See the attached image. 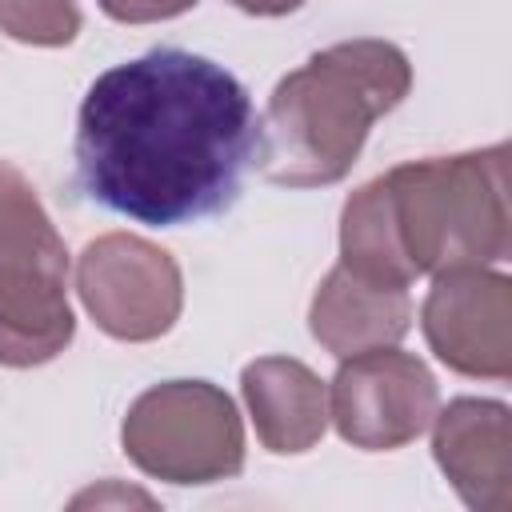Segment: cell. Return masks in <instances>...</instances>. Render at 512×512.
<instances>
[{
  "mask_svg": "<svg viewBox=\"0 0 512 512\" xmlns=\"http://www.w3.org/2000/svg\"><path fill=\"white\" fill-rule=\"evenodd\" d=\"M256 156L244 84L208 56L152 48L100 72L76 116L88 200L152 228L224 212Z\"/></svg>",
  "mask_w": 512,
  "mask_h": 512,
  "instance_id": "1",
  "label": "cell"
},
{
  "mask_svg": "<svg viewBox=\"0 0 512 512\" xmlns=\"http://www.w3.org/2000/svg\"><path fill=\"white\" fill-rule=\"evenodd\" d=\"M412 88L408 56L388 40L332 44L288 72L256 120V168L280 188H324L352 172L368 128Z\"/></svg>",
  "mask_w": 512,
  "mask_h": 512,
  "instance_id": "2",
  "label": "cell"
},
{
  "mask_svg": "<svg viewBox=\"0 0 512 512\" xmlns=\"http://www.w3.org/2000/svg\"><path fill=\"white\" fill-rule=\"evenodd\" d=\"M380 208L412 276L504 260L508 232V148L432 156L376 176Z\"/></svg>",
  "mask_w": 512,
  "mask_h": 512,
  "instance_id": "3",
  "label": "cell"
},
{
  "mask_svg": "<svg viewBox=\"0 0 512 512\" xmlns=\"http://www.w3.org/2000/svg\"><path fill=\"white\" fill-rule=\"evenodd\" d=\"M68 248L20 168L0 160V364L36 368L76 332L68 308Z\"/></svg>",
  "mask_w": 512,
  "mask_h": 512,
  "instance_id": "4",
  "label": "cell"
},
{
  "mask_svg": "<svg viewBox=\"0 0 512 512\" xmlns=\"http://www.w3.org/2000/svg\"><path fill=\"white\" fill-rule=\"evenodd\" d=\"M128 460L168 484H216L244 468V424L208 380H168L136 396L120 428Z\"/></svg>",
  "mask_w": 512,
  "mask_h": 512,
  "instance_id": "5",
  "label": "cell"
},
{
  "mask_svg": "<svg viewBox=\"0 0 512 512\" xmlns=\"http://www.w3.org/2000/svg\"><path fill=\"white\" fill-rule=\"evenodd\" d=\"M76 292L108 336L132 344L164 336L184 300L176 260L128 232H108L80 252Z\"/></svg>",
  "mask_w": 512,
  "mask_h": 512,
  "instance_id": "6",
  "label": "cell"
},
{
  "mask_svg": "<svg viewBox=\"0 0 512 512\" xmlns=\"http://www.w3.org/2000/svg\"><path fill=\"white\" fill-rule=\"evenodd\" d=\"M436 380L428 364L400 348H368L344 356L332 380L336 432L364 452H392L416 440L436 416Z\"/></svg>",
  "mask_w": 512,
  "mask_h": 512,
  "instance_id": "7",
  "label": "cell"
},
{
  "mask_svg": "<svg viewBox=\"0 0 512 512\" xmlns=\"http://www.w3.org/2000/svg\"><path fill=\"white\" fill-rule=\"evenodd\" d=\"M428 348L464 376H512V280L500 272L448 268L436 272L420 308Z\"/></svg>",
  "mask_w": 512,
  "mask_h": 512,
  "instance_id": "8",
  "label": "cell"
},
{
  "mask_svg": "<svg viewBox=\"0 0 512 512\" xmlns=\"http://www.w3.org/2000/svg\"><path fill=\"white\" fill-rule=\"evenodd\" d=\"M436 420L432 452L468 508H512V424L500 400H452Z\"/></svg>",
  "mask_w": 512,
  "mask_h": 512,
  "instance_id": "9",
  "label": "cell"
},
{
  "mask_svg": "<svg viewBox=\"0 0 512 512\" xmlns=\"http://www.w3.org/2000/svg\"><path fill=\"white\" fill-rule=\"evenodd\" d=\"M256 436L268 452H308L328 424L324 380L292 356H260L240 376Z\"/></svg>",
  "mask_w": 512,
  "mask_h": 512,
  "instance_id": "10",
  "label": "cell"
},
{
  "mask_svg": "<svg viewBox=\"0 0 512 512\" xmlns=\"http://www.w3.org/2000/svg\"><path fill=\"white\" fill-rule=\"evenodd\" d=\"M412 324L408 288H376L336 264L312 296L308 328L332 356H356L396 344Z\"/></svg>",
  "mask_w": 512,
  "mask_h": 512,
  "instance_id": "11",
  "label": "cell"
},
{
  "mask_svg": "<svg viewBox=\"0 0 512 512\" xmlns=\"http://www.w3.org/2000/svg\"><path fill=\"white\" fill-rule=\"evenodd\" d=\"M0 32L20 44L60 48L80 32L76 0H0Z\"/></svg>",
  "mask_w": 512,
  "mask_h": 512,
  "instance_id": "12",
  "label": "cell"
},
{
  "mask_svg": "<svg viewBox=\"0 0 512 512\" xmlns=\"http://www.w3.org/2000/svg\"><path fill=\"white\" fill-rule=\"evenodd\" d=\"M96 4L120 24H156L188 12L196 0H96Z\"/></svg>",
  "mask_w": 512,
  "mask_h": 512,
  "instance_id": "13",
  "label": "cell"
},
{
  "mask_svg": "<svg viewBox=\"0 0 512 512\" xmlns=\"http://www.w3.org/2000/svg\"><path fill=\"white\" fill-rule=\"evenodd\" d=\"M228 4H236L248 16H284V12H296L304 0H228Z\"/></svg>",
  "mask_w": 512,
  "mask_h": 512,
  "instance_id": "14",
  "label": "cell"
}]
</instances>
